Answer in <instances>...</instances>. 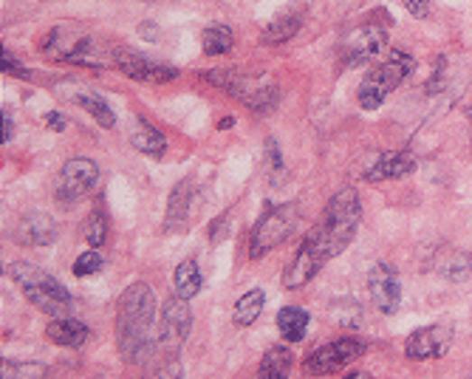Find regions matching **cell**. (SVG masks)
Returning <instances> with one entry per match:
<instances>
[{
  "label": "cell",
  "mask_w": 472,
  "mask_h": 379,
  "mask_svg": "<svg viewBox=\"0 0 472 379\" xmlns=\"http://www.w3.org/2000/svg\"><path fill=\"white\" fill-rule=\"evenodd\" d=\"M153 318H156V294L144 281H136L119 294L116 303V343L125 363H147L153 348Z\"/></svg>",
  "instance_id": "obj_1"
},
{
  "label": "cell",
  "mask_w": 472,
  "mask_h": 379,
  "mask_svg": "<svg viewBox=\"0 0 472 379\" xmlns=\"http://www.w3.org/2000/svg\"><path fill=\"white\" fill-rule=\"evenodd\" d=\"M362 221V204L354 187H342L334 193V199L329 201L323 218L314 224V229L306 236V241L326 258V263L331 258H337L339 252H346L354 238Z\"/></svg>",
  "instance_id": "obj_2"
},
{
  "label": "cell",
  "mask_w": 472,
  "mask_h": 379,
  "mask_svg": "<svg viewBox=\"0 0 472 379\" xmlns=\"http://www.w3.org/2000/svg\"><path fill=\"white\" fill-rule=\"evenodd\" d=\"M9 278L26 294V300L42 314H49V318H69L71 314L74 306L71 291L54 275H49L46 269H40L29 261H17L9 266Z\"/></svg>",
  "instance_id": "obj_3"
},
{
  "label": "cell",
  "mask_w": 472,
  "mask_h": 379,
  "mask_svg": "<svg viewBox=\"0 0 472 379\" xmlns=\"http://www.w3.org/2000/svg\"><path fill=\"white\" fill-rule=\"evenodd\" d=\"M416 69V60L413 54L407 51H399L393 49L388 54V60L379 62V66L374 71H368V77H365L359 82V91H356V99H359V108L362 111H376L384 105V99H388L402 82L404 77L411 74Z\"/></svg>",
  "instance_id": "obj_4"
},
{
  "label": "cell",
  "mask_w": 472,
  "mask_h": 379,
  "mask_svg": "<svg viewBox=\"0 0 472 379\" xmlns=\"http://www.w3.org/2000/svg\"><path fill=\"white\" fill-rule=\"evenodd\" d=\"M40 51L46 57L71 62V66H85V69H105L114 62L116 51H108L97 37L77 34L69 37L62 29H49L46 37L40 40Z\"/></svg>",
  "instance_id": "obj_5"
},
{
  "label": "cell",
  "mask_w": 472,
  "mask_h": 379,
  "mask_svg": "<svg viewBox=\"0 0 472 379\" xmlns=\"http://www.w3.org/2000/svg\"><path fill=\"white\" fill-rule=\"evenodd\" d=\"M297 204L294 201H286V204H277V207H269L266 213L257 218V224L252 226V236H249V258L257 261L269 255L272 249L281 246L289 236L292 229L297 226Z\"/></svg>",
  "instance_id": "obj_6"
},
{
  "label": "cell",
  "mask_w": 472,
  "mask_h": 379,
  "mask_svg": "<svg viewBox=\"0 0 472 379\" xmlns=\"http://www.w3.org/2000/svg\"><path fill=\"white\" fill-rule=\"evenodd\" d=\"M368 354V343L356 340V337H339L334 343L319 346L317 351H311L303 363V371L311 376H323V374H337L342 368H348L351 363H356L359 356Z\"/></svg>",
  "instance_id": "obj_7"
},
{
  "label": "cell",
  "mask_w": 472,
  "mask_h": 379,
  "mask_svg": "<svg viewBox=\"0 0 472 379\" xmlns=\"http://www.w3.org/2000/svg\"><path fill=\"white\" fill-rule=\"evenodd\" d=\"M192 328V311H190V300L167 298L162 306V326L156 331V346L167 354V356H179V351L184 348L187 337Z\"/></svg>",
  "instance_id": "obj_8"
},
{
  "label": "cell",
  "mask_w": 472,
  "mask_h": 379,
  "mask_svg": "<svg viewBox=\"0 0 472 379\" xmlns=\"http://www.w3.org/2000/svg\"><path fill=\"white\" fill-rule=\"evenodd\" d=\"M384 49H388V32H384V26L362 23V26L351 29L348 37L342 40L339 60L346 69H359L365 62H371L374 57H379Z\"/></svg>",
  "instance_id": "obj_9"
},
{
  "label": "cell",
  "mask_w": 472,
  "mask_h": 379,
  "mask_svg": "<svg viewBox=\"0 0 472 379\" xmlns=\"http://www.w3.org/2000/svg\"><path fill=\"white\" fill-rule=\"evenodd\" d=\"M99 184V167L97 162L91 159H69L66 164H62V173H60V184H57V199L60 201H79L85 196H91L94 190Z\"/></svg>",
  "instance_id": "obj_10"
},
{
  "label": "cell",
  "mask_w": 472,
  "mask_h": 379,
  "mask_svg": "<svg viewBox=\"0 0 472 379\" xmlns=\"http://www.w3.org/2000/svg\"><path fill=\"white\" fill-rule=\"evenodd\" d=\"M114 66L127 79H136V82H173L179 77V69L167 66V62H156L139 51H131V49H116Z\"/></svg>",
  "instance_id": "obj_11"
},
{
  "label": "cell",
  "mask_w": 472,
  "mask_h": 379,
  "mask_svg": "<svg viewBox=\"0 0 472 379\" xmlns=\"http://www.w3.org/2000/svg\"><path fill=\"white\" fill-rule=\"evenodd\" d=\"M368 291L371 300L382 314H396L402 303V283H399V272L391 263H374L368 272Z\"/></svg>",
  "instance_id": "obj_12"
},
{
  "label": "cell",
  "mask_w": 472,
  "mask_h": 379,
  "mask_svg": "<svg viewBox=\"0 0 472 379\" xmlns=\"http://www.w3.org/2000/svg\"><path fill=\"white\" fill-rule=\"evenodd\" d=\"M449 343H453V328L449 326H424L413 331L404 343V354L411 360H433V356H444Z\"/></svg>",
  "instance_id": "obj_13"
},
{
  "label": "cell",
  "mask_w": 472,
  "mask_h": 379,
  "mask_svg": "<svg viewBox=\"0 0 472 379\" xmlns=\"http://www.w3.org/2000/svg\"><path fill=\"white\" fill-rule=\"evenodd\" d=\"M12 236H14L17 244H23V246H49V244L57 241L60 226L46 213H26L14 224Z\"/></svg>",
  "instance_id": "obj_14"
},
{
  "label": "cell",
  "mask_w": 472,
  "mask_h": 379,
  "mask_svg": "<svg viewBox=\"0 0 472 379\" xmlns=\"http://www.w3.org/2000/svg\"><path fill=\"white\" fill-rule=\"evenodd\" d=\"M196 181L192 179H181L173 193H170V201H167V218H164V229H170V233H179V229H184L190 224V216L192 209H196Z\"/></svg>",
  "instance_id": "obj_15"
},
{
  "label": "cell",
  "mask_w": 472,
  "mask_h": 379,
  "mask_svg": "<svg viewBox=\"0 0 472 379\" xmlns=\"http://www.w3.org/2000/svg\"><path fill=\"white\" fill-rule=\"evenodd\" d=\"M416 156L413 153H407V151H391V153H384L376 159V164L371 167V171H365V181H396V179H404V176H411L416 173Z\"/></svg>",
  "instance_id": "obj_16"
},
{
  "label": "cell",
  "mask_w": 472,
  "mask_h": 379,
  "mask_svg": "<svg viewBox=\"0 0 472 379\" xmlns=\"http://www.w3.org/2000/svg\"><path fill=\"white\" fill-rule=\"evenodd\" d=\"M46 337L54 346L62 348H79L88 340V326L77 318H51V323L46 326Z\"/></svg>",
  "instance_id": "obj_17"
},
{
  "label": "cell",
  "mask_w": 472,
  "mask_h": 379,
  "mask_svg": "<svg viewBox=\"0 0 472 379\" xmlns=\"http://www.w3.org/2000/svg\"><path fill=\"white\" fill-rule=\"evenodd\" d=\"M309 311L300 306H286L277 311V331L286 343H303L309 331Z\"/></svg>",
  "instance_id": "obj_18"
},
{
  "label": "cell",
  "mask_w": 472,
  "mask_h": 379,
  "mask_svg": "<svg viewBox=\"0 0 472 379\" xmlns=\"http://www.w3.org/2000/svg\"><path fill=\"white\" fill-rule=\"evenodd\" d=\"M131 144L136 147L139 153L153 156V159L164 156V151H167V139H164V134L156 131L153 125L144 122V119H139V122L134 125V131H131Z\"/></svg>",
  "instance_id": "obj_19"
},
{
  "label": "cell",
  "mask_w": 472,
  "mask_h": 379,
  "mask_svg": "<svg viewBox=\"0 0 472 379\" xmlns=\"http://www.w3.org/2000/svg\"><path fill=\"white\" fill-rule=\"evenodd\" d=\"M294 365V356L286 346H274L264 354L261 365H257L255 379H289V371Z\"/></svg>",
  "instance_id": "obj_20"
},
{
  "label": "cell",
  "mask_w": 472,
  "mask_h": 379,
  "mask_svg": "<svg viewBox=\"0 0 472 379\" xmlns=\"http://www.w3.org/2000/svg\"><path fill=\"white\" fill-rule=\"evenodd\" d=\"M201 269H199V263L192 261V258H187V261H181L179 266H176V275H173V286H176V294L181 300H192L196 294L201 291Z\"/></svg>",
  "instance_id": "obj_21"
},
{
  "label": "cell",
  "mask_w": 472,
  "mask_h": 379,
  "mask_svg": "<svg viewBox=\"0 0 472 379\" xmlns=\"http://www.w3.org/2000/svg\"><path fill=\"white\" fill-rule=\"evenodd\" d=\"M264 306H266V294H264V289H252V291H246L244 298L235 303V309H232V320H235V326H252L257 318H261V311H264Z\"/></svg>",
  "instance_id": "obj_22"
},
{
  "label": "cell",
  "mask_w": 472,
  "mask_h": 379,
  "mask_svg": "<svg viewBox=\"0 0 472 379\" xmlns=\"http://www.w3.org/2000/svg\"><path fill=\"white\" fill-rule=\"evenodd\" d=\"M71 102H77L85 114H88L91 119H97L105 131H111L114 125H116V114L111 111V105L105 102L99 94H74V97H71Z\"/></svg>",
  "instance_id": "obj_23"
},
{
  "label": "cell",
  "mask_w": 472,
  "mask_h": 379,
  "mask_svg": "<svg viewBox=\"0 0 472 379\" xmlns=\"http://www.w3.org/2000/svg\"><path fill=\"white\" fill-rule=\"evenodd\" d=\"M300 26H303V17H300V14L277 17L264 29V43L266 46H281V43H286V40H292L300 32Z\"/></svg>",
  "instance_id": "obj_24"
},
{
  "label": "cell",
  "mask_w": 472,
  "mask_h": 379,
  "mask_svg": "<svg viewBox=\"0 0 472 379\" xmlns=\"http://www.w3.org/2000/svg\"><path fill=\"white\" fill-rule=\"evenodd\" d=\"M232 43H235V34H232V29L229 26H207L204 29V37H201V46H204V54H209V57H221V54H227L229 49H232Z\"/></svg>",
  "instance_id": "obj_25"
},
{
  "label": "cell",
  "mask_w": 472,
  "mask_h": 379,
  "mask_svg": "<svg viewBox=\"0 0 472 379\" xmlns=\"http://www.w3.org/2000/svg\"><path fill=\"white\" fill-rule=\"evenodd\" d=\"M82 238L91 249H99L105 241H108V216L102 213V209H94V213L85 218L82 224Z\"/></svg>",
  "instance_id": "obj_26"
},
{
  "label": "cell",
  "mask_w": 472,
  "mask_h": 379,
  "mask_svg": "<svg viewBox=\"0 0 472 379\" xmlns=\"http://www.w3.org/2000/svg\"><path fill=\"white\" fill-rule=\"evenodd\" d=\"M277 102H281V91H277L274 86H269V82H261V86L255 88V94H252V99H249L246 105H249V108H252L255 114H269Z\"/></svg>",
  "instance_id": "obj_27"
},
{
  "label": "cell",
  "mask_w": 472,
  "mask_h": 379,
  "mask_svg": "<svg viewBox=\"0 0 472 379\" xmlns=\"http://www.w3.org/2000/svg\"><path fill=\"white\" fill-rule=\"evenodd\" d=\"M46 365L40 363H17L4 360V379H46Z\"/></svg>",
  "instance_id": "obj_28"
},
{
  "label": "cell",
  "mask_w": 472,
  "mask_h": 379,
  "mask_svg": "<svg viewBox=\"0 0 472 379\" xmlns=\"http://www.w3.org/2000/svg\"><path fill=\"white\" fill-rule=\"evenodd\" d=\"M469 255L467 252H453V255L447 258V263L441 266V275L449 278V281H464L469 275Z\"/></svg>",
  "instance_id": "obj_29"
},
{
  "label": "cell",
  "mask_w": 472,
  "mask_h": 379,
  "mask_svg": "<svg viewBox=\"0 0 472 379\" xmlns=\"http://www.w3.org/2000/svg\"><path fill=\"white\" fill-rule=\"evenodd\" d=\"M102 255H99V252L97 249H88V252H82V255L74 261V275L77 278H88V275H97V272L102 269Z\"/></svg>",
  "instance_id": "obj_30"
},
{
  "label": "cell",
  "mask_w": 472,
  "mask_h": 379,
  "mask_svg": "<svg viewBox=\"0 0 472 379\" xmlns=\"http://www.w3.org/2000/svg\"><path fill=\"white\" fill-rule=\"evenodd\" d=\"M0 69H4V74L6 77H17V79H29L32 77V71H26L23 66L17 62V57L12 54V51H0Z\"/></svg>",
  "instance_id": "obj_31"
},
{
  "label": "cell",
  "mask_w": 472,
  "mask_h": 379,
  "mask_svg": "<svg viewBox=\"0 0 472 379\" xmlns=\"http://www.w3.org/2000/svg\"><path fill=\"white\" fill-rule=\"evenodd\" d=\"M144 379H184V368H181V363H179V356H173V360L164 363L162 368L150 371Z\"/></svg>",
  "instance_id": "obj_32"
},
{
  "label": "cell",
  "mask_w": 472,
  "mask_h": 379,
  "mask_svg": "<svg viewBox=\"0 0 472 379\" xmlns=\"http://www.w3.org/2000/svg\"><path fill=\"white\" fill-rule=\"evenodd\" d=\"M404 9L411 12V17L416 20H424L427 14H430V0H402Z\"/></svg>",
  "instance_id": "obj_33"
},
{
  "label": "cell",
  "mask_w": 472,
  "mask_h": 379,
  "mask_svg": "<svg viewBox=\"0 0 472 379\" xmlns=\"http://www.w3.org/2000/svg\"><path fill=\"white\" fill-rule=\"evenodd\" d=\"M42 119H46V125H49L51 131H66V128H69V119L62 116V114H57V111L46 114V116H42Z\"/></svg>",
  "instance_id": "obj_34"
},
{
  "label": "cell",
  "mask_w": 472,
  "mask_h": 379,
  "mask_svg": "<svg viewBox=\"0 0 472 379\" xmlns=\"http://www.w3.org/2000/svg\"><path fill=\"white\" fill-rule=\"evenodd\" d=\"M12 136H14V122H12V116L4 111V144H9Z\"/></svg>",
  "instance_id": "obj_35"
},
{
  "label": "cell",
  "mask_w": 472,
  "mask_h": 379,
  "mask_svg": "<svg viewBox=\"0 0 472 379\" xmlns=\"http://www.w3.org/2000/svg\"><path fill=\"white\" fill-rule=\"evenodd\" d=\"M139 34H144V40H159L156 23H139Z\"/></svg>",
  "instance_id": "obj_36"
},
{
  "label": "cell",
  "mask_w": 472,
  "mask_h": 379,
  "mask_svg": "<svg viewBox=\"0 0 472 379\" xmlns=\"http://www.w3.org/2000/svg\"><path fill=\"white\" fill-rule=\"evenodd\" d=\"M232 125H235V116H224V119L218 122V128H221V131H227V128H232Z\"/></svg>",
  "instance_id": "obj_37"
},
{
  "label": "cell",
  "mask_w": 472,
  "mask_h": 379,
  "mask_svg": "<svg viewBox=\"0 0 472 379\" xmlns=\"http://www.w3.org/2000/svg\"><path fill=\"white\" fill-rule=\"evenodd\" d=\"M346 379H368V374H348Z\"/></svg>",
  "instance_id": "obj_38"
},
{
  "label": "cell",
  "mask_w": 472,
  "mask_h": 379,
  "mask_svg": "<svg viewBox=\"0 0 472 379\" xmlns=\"http://www.w3.org/2000/svg\"><path fill=\"white\" fill-rule=\"evenodd\" d=\"M467 119L472 122V105H469V108H467Z\"/></svg>",
  "instance_id": "obj_39"
}]
</instances>
